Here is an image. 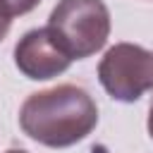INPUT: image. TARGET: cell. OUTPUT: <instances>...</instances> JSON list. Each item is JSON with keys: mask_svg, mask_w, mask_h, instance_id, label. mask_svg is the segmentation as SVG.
Returning a JSON list of instances; mask_svg holds the SVG:
<instances>
[{"mask_svg": "<svg viewBox=\"0 0 153 153\" xmlns=\"http://www.w3.org/2000/svg\"><path fill=\"white\" fill-rule=\"evenodd\" d=\"M7 153H26V151H17V148H12V151H7Z\"/></svg>", "mask_w": 153, "mask_h": 153, "instance_id": "ba28073f", "label": "cell"}, {"mask_svg": "<svg viewBox=\"0 0 153 153\" xmlns=\"http://www.w3.org/2000/svg\"><path fill=\"white\" fill-rule=\"evenodd\" d=\"M10 24H12V19H10V17H5V14L0 12V41L7 36V31H10Z\"/></svg>", "mask_w": 153, "mask_h": 153, "instance_id": "8992f818", "label": "cell"}, {"mask_svg": "<svg viewBox=\"0 0 153 153\" xmlns=\"http://www.w3.org/2000/svg\"><path fill=\"white\" fill-rule=\"evenodd\" d=\"M96 124L98 108L93 98L74 84L31 93L19 110L22 131L48 148L74 146L86 139Z\"/></svg>", "mask_w": 153, "mask_h": 153, "instance_id": "6da1fadb", "label": "cell"}, {"mask_svg": "<svg viewBox=\"0 0 153 153\" xmlns=\"http://www.w3.org/2000/svg\"><path fill=\"white\" fill-rule=\"evenodd\" d=\"M41 0H0V12L5 17H19V14H26L31 12L33 7H38Z\"/></svg>", "mask_w": 153, "mask_h": 153, "instance_id": "5b68a950", "label": "cell"}, {"mask_svg": "<svg viewBox=\"0 0 153 153\" xmlns=\"http://www.w3.org/2000/svg\"><path fill=\"white\" fill-rule=\"evenodd\" d=\"M148 134L153 139V103H151V110H148Z\"/></svg>", "mask_w": 153, "mask_h": 153, "instance_id": "52a82bcc", "label": "cell"}, {"mask_svg": "<svg viewBox=\"0 0 153 153\" xmlns=\"http://www.w3.org/2000/svg\"><path fill=\"white\" fill-rule=\"evenodd\" d=\"M48 29L72 60H84L108 43L110 12L103 0H60L48 17Z\"/></svg>", "mask_w": 153, "mask_h": 153, "instance_id": "7a4b0ae2", "label": "cell"}, {"mask_svg": "<svg viewBox=\"0 0 153 153\" xmlns=\"http://www.w3.org/2000/svg\"><path fill=\"white\" fill-rule=\"evenodd\" d=\"M98 81L120 103L139 100L153 88V53L136 43H115L98 65Z\"/></svg>", "mask_w": 153, "mask_h": 153, "instance_id": "3957f363", "label": "cell"}, {"mask_svg": "<svg viewBox=\"0 0 153 153\" xmlns=\"http://www.w3.org/2000/svg\"><path fill=\"white\" fill-rule=\"evenodd\" d=\"M74 60L67 55V50L60 45L55 33L48 26L26 31L17 45H14V65L17 69L33 81L53 79L69 69Z\"/></svg>", "mask_w": 153, "mask_h": 153, "instance_id": "277c9868", "label": "cell"}]
</instances>
